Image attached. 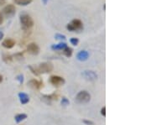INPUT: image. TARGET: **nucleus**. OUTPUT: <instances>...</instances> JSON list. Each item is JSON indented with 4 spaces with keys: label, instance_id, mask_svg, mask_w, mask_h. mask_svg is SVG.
I'll use <instances>...</instances> for the list:
<instances>
[{
    "label": "nucleus",
    "instance_id": "obj_1",
    "mask_svg": "<svg viewBox=\"0 0 151 125\" xmlns=\"http://www.w3.org/2000/svg\"><path fill=\"white\" fill-rule=\"evenodd\" d=\"M29 68L30 69V71H32L33 74H35L36 76H39L41 73H49V72H51V71H53L54 66H53V65L51 63H50V62H44V63L40 64L39 66H37V67H34L32 65H29Z\"/></svg>",
    "mask_w": 151,
    "mask_h": 125
},
{
    "label": "nucleus",
    "instance_id": "obj_2",
    "mask_svg": "<svg viewBox=\"0 0 151 125\" xmlns=\"http://www.w3.org/2000/svg\"><path fill=\"white\" fill-rule=\"evenodd\" d=\"M19 21H20L22 29L24 31L29 30L34 26L33 19L27 14H21L20 16H19Z\"/></svg>",
    "mask_w": 151,
    "mask_h": 125
},
{
    "label": "nucleus",
    "instance_id": "obj_3",
    "mask_svg": "<svg viewBox=\"0 0 151 125\" xmlns=\"http://www.w3.org/2000/svg\"><path fill=\"white\" fill-rule=\"evenodd\" d=\"M66 29L71 32L81 30L83 29V24L80 19H73L66 25Z\"/></svg>",
    "mask_w": 151,
    "mask_h": 125
},
{
    "label": "nucleus",
    "instance_id": "obj_4",
    "mask_svg": "<svg viewBox=\"0 0 151 125\" xmlns=\"http://www.w3.org/2000/svg\"><path fill=\"white\" fill-rule=\"evenodd\" d=\"M90 99H91V95L86 91H81L76 97V100L79 103H86L90 101Z\"/></svg>",
    "mask_w": 151,
    "mask_h": 125
},
{
    "label": "nucleus",
    "instance_id": "obj_5",
    "mask_svg": "<svg viewBox=\"0 0 151 125\" xmlns=\"http://www.w3.org/2000/svg\"><path fill=\"white\" fill-rule=\"evenodd\" d=\"M15 10H16L15 7L13 4H8L4 8V9L2 11V14H3V15H4L7 18H12L15 14V12H16Z\"/></svg>",
    "mask_w": 151,
    "mask_h": 125
},
{
    "label": "nucleus",
    "instance_id": "obj_6",
    "mask_svg": "<svg viewBox=\"0 0 151 125\" xmlns=\"http://www.w3.org/2000/svg\"><path fill=\"white\" fill-rule=\"evenodd\" d=\"M50 82L53 86H55V87H60V86H62V85H64L65 80H64V78H62L61 76H50Z\"/></svg>",
    "mask_w": 151,
    "mask_h": 125
},
{
    "label": "nucleus",
    "instance_id": "obj_7",
    "mask_svg": "<svg viewBox=\"0 0 151 125\" xmlns=\"http://www.w3.org/2000/svg\"><path fill=\"white\" fill-rule=\"evenodd\" d=\"M83 77L87 81H95L97 79V75L95 71H85L82 73Z\"/></svg>",
    "mask_w": 151,
    "mask_h": 125
},
{
    "label": "nucleus",
    "instance_id": "obj_8",
    "mask_svg": "<svg viewBox=\"0 0 151 125\" xmlns=\"http://www.w3.org/2000/svg\"><path fill=\"white\" fill-rule=\"evenodd\" d=\"M27 51L29 54L36 55L40 53V47L38 46L37 44L35 43H30L29 44L27 47Z\"/></svg>",
    "mask_w": 151,
    "mask_h": 125
},
{
    "label": "nucleus",
    "instance_id": "obj_9",
    "mask_svg": "<svg viewBox=\"0 0 151 125\" xmlns=\"http://www.w3.org/2000/svg\"><path fill=\"white\" fill-rule=\"evenodd\" d=\"M28 85L30 87H32L33 89H40L41 87H43V82H40V81H37L35 79H32L30 80L29 82H28Z\"/></svg>",
    "mask_w": 151,
    "mask_h": 125
},
{
    "label": "nucleus",
    "instance_id": "obj_10",
    "mask_svg": "<svg viewBox=\"0 0 151 125\" xmlns=\"http://www.w3.org/2000/svg\"><path fill=\"white\" fill-rule=\"evenodd\" d=\"M2 45L6 49H11L15 45V41L13 39H6L3 41Z\"/></svg>",
    "mask_w": 151,
    "mask_h": 125
},
{
    "label": "nucleus",
    "instance_id": "obj_11",
    "mask_svg": "<svg viewBox=\"0 0 151 125\" xmlns=\"http://www.w3.org/2000/svg\"><path fill=\"white\" fill-rule=\"evenodd\" d=\"M88 57H89V53L86 50H81L76 55L77 60H81V61H85L88 59Z\"/></svg>",
    "mask_w": 151,
    "mask_h": 125
},
{
    "label": "nucleus",
    "instance_id": "obj_12",
    "mask_svg": "<svg viewBox=\"0 0 151 125\" xmlns=\"http://www.w3.org/2000/svg\"><path fill=\"white\" fill-rule=\"evenodd\" d=\"M19 101L22 104H26L29 102V98L26 93H19Z\"/></svg>",
    "mask_w": 151,
    "mask_h": 125
},
{
    "label": "nucleus",
    "instance_id": "obj_13",
    "mask_svg": "<svg viewBox=\"0 0 151 125\" xmlns=\"http://www.w3.org/2000/svg\"><path fill=\"white\" fill-rule=\"evenodd\" d=\"M14 3L16 4H18V5L26 6L29 5V4H31L33 0H14Z\"/></svg>",
    "mask_w": 151,
    "mask_h": 125
},
{
    "label": "nucleus",
    "instance_id": "obj_14",
    "mask_svg": "<svg viewBox=\"0 0 151 125\" xmlns=\"http://www.w3.org/2000/svg\"><path fill=\"white\" fill-rule=\"evenodd\" d=\"M67 46V45L65 43H60L57 45H53L51 46V49L54 50H64Z\"/></svg>",
    "mask_w": 151,
    "mask_h": 125
},
{
    "label": "nucleus",
    "instance_id": "obj_15",
    "mask_svg": "<svg viewBox=\"0 0 151 125\" xmlns=\"http://www.w3.org/2000/svg\"><path fill=\"white\" fill-rule=\"evenodd\" d=\"M27 119V115L24 114H18L14 117L15 122L18 123V124L22 122V121H24V119Z\"/></svg>",
    "mask_w": 151,
    "mask_h": 125
},
{
    "label": "nucleus",
    "instance_id": "obj_16",
    "mask_svg": "<svg viewBox=\"0 0 151 125\" xmlns=\"http://www.w3.org/2000/svg\"><path fill=\"white\" fill-rule=\"evenodd\" d=\"M72 49L70 48V47H68V46H66L65 49L63 50V54L65 55L66 57H70L71 56V55H72Z\"/></svg>",
    "mask_w": 151,
    "mask_h": 125
},
{
    "label": "nucleus",
    "instance_id": "obj_17",
    "mask_svg": "<svg viewBox=\"0 0 151 125\" xmlns=\"http://www.w3.org/2000/svg\"><path fill=\"white\" fill-rule=\"evenodd\" d=\"M55 40H66L65 35L64 34H56L55 35Z\"/></svg>",
    "mask_w": 151,
    "mask_h": 125
},
{
    "label": "nucleus",
    "instance_id": "obj_18",
    "mask_svg": "<svg viewBox=\"0 0 151 125\" xmlns=\"http://www.w3.org/2000/svg\"><path fill=\"white\" fill-rule=\"evenodd\" d=\"M13 60V58H12V56L11 55H4V60L5 61L6 63H9V62H11Z\"/></svg>",
    "mask_w": 151,
    "mask_h": 125
},
{
    "label": "nucleus",
    "instance_id": "obj_19",
    "mask_svg": "<svg viewBox=\"0 0 151 125\" xmlns=\"http://www.w3.org/2000/svg\"><path fill=\"white\" fill-rule=\"evenodd\" d=\"M70 42L71 43V45H77L78 43H79V40L77 38H71L70 40Z\"/></svg>",
    "mask_w": 151,
    "mask_h": 125
},
{
    "label": "nucleus",
    "instance_id": "obj_20",
    "mask_svg": "<svg viewBox=\"0 0 151 125\" xmlns=\"http://www.w3.org/2000/svg\"><path fill=\"white\" fill-rule=\"evenodd\" d=\"M61 105H63V106H67V105H69V100L66 98H62V100H61Z\"/></svg>",
    "mask_w": 151,
    "mask_h": 125
},
{
    "label": "nucleus",
    "instance_id": "obj_21",
    "mask_svg": "<svg viewBox=\"0 0 151 125\" xmlns=\"http://www.w3.org/2000/svg\"><path fill=\"white\" fill-rule=\"evenodd\" d=\"M16 80L17 81H19V82L20 84H22L23 82H24V76H23V75H19V76H17Z\"/></svg>",
    "mask_w": 151,
    "mask_h": 125
},
{
    "label": "nucleus",
    "instance_id": "obj_22",
    "mask_svg": "<svg viewBox=\"0 0 151 125\" xmlns=\"http://www.w3.org/2000/svg\"><path fill=\"white\" fill-rule=\"evenodd\" d=\"M101 114H102V115L103 116H106V108L105 107H103V108H102V110H101Z\"/></svg>",
    "mask_w": 151,
    "mask_h": 125
},
{
    "label": "nucleus",
    "instance_id": "obj_23",
    "mask_svg": "<svg viewBox=\"0 0 151 125\" xmlns=\"http://www.w3.org/2000/svg\"><path fill=\"white\" fill-rule=\"evenodd\" d=\"M83 123L88 125H93V123H92V121H88V120H83Z\"/></svg>",
    "mask_w": 151,
    "mask_h": 125
},
{
    "label": "nucleus",
    "instance_id": "obj_24",
    "mask_svg": "<svg viewBox=\"0 0 151 125\" xmlns=\"http://www.w3.org/2000/svg\"><path fill=\"white\" fill-rule=\"evenodd\" d=\"M4 33L2 32V31H0V40H2V39L4 38Z\"/></svg>",
    "mask_w": 151,
    "mask_h": 125
},
{
    "label": "nucleus",
    "instance_id": "obj_25",
    "mask_svg": "<svg viewBox=\"0 0 151 125\" xmlns=\"http://www.w3.org/2000/svg\"><path fill=\"white\" fill-rule=\"evenodd\" d=\"M3 22H4V19H3V16L0 14V24H2Z\"/></svg>",
    "mask_w": 151,
    "mask_h": 125
},
{
    "label": "nucleus",
    "instance_id": "obj_26",
    "mask_svg": "<svg viewBox=\"0 0 151 125\" xmlns=\"http://www.w3.org/2000/svg\"><path fill=\"white\" fill-rule=\"evenodd\" d=\"M42 2H43V4L45 5H46L47 4V3H48V0H42Z\"/></svg>",
    "mask_w": 151,
    "mask_h": 125
},
{
    "label": "nucleus",
    "instance_id": "obj_27",
    "mask_svg": "<svg viewBox=\"0 0 151 125\" xmlns=\"http://www.w3.org/2000/svg\"><path fill=\"white\" fill-rule=\"evenodd\" d=\"M4 3H5V0H0V5L3 4H4Z\"/></svg>",
    "mask_w": 151,
    "mask_h": 125
},
{
    "label": "nucleus",
    "instance_id": "obj_28",
    "mask_svg": "<svg viewBox=\"0 0 151 125\" xmlns=\"http://www.w3.org/2000/svg\"><path fill=\"white\" fill-rule=\"evenodd\" d=\"M3 82V76L0 75V82Z\"/></svg>",
    "mask_w": 151,
    "mask_h": 125
}]
</instances>
